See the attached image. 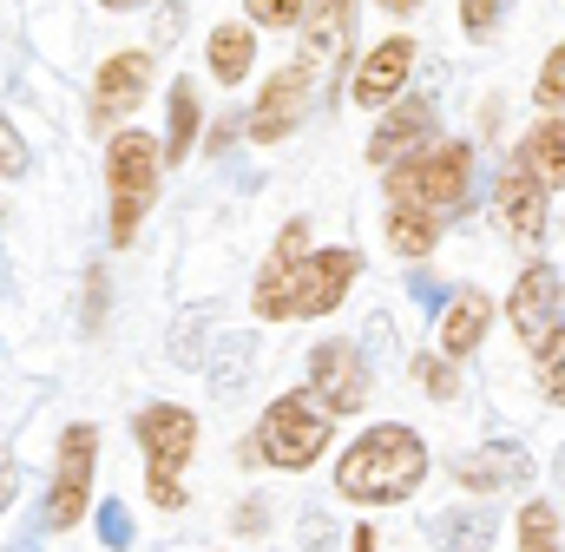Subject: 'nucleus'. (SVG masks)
I'll return each mask as SVG.
<instances>
[{"mask_svg": "<svg viewBox=\"0 0 565 552\" xmlns=\"http://www.w3.org/2000/svg\"><path fill=\"white\" fill-rule=\"evenodd\" d=\"M99 540H106L113 552L132 546V520H126V507H119V500H106V507H99Z\"/></svg>", "mask_w": 565, "mask_h": 552, "instance_id": "obj_32", "label": "nucleus"}, {"mask_svg": "<svg viewBox=\"0 0 565 552\" xmlns=\"http://www.w3.org/2000/svg\"><path fill=\"white\" fill-rule=\"evenodd\" d=\"M382 7H388V13H415L422 0H382Z\"/></svg>", "mask_w": 565, "mask_h": 552, "instance_id": "obj_39", "label": "nucleus"}, {"mask_svg": "<svg viewBox=\"0 0 565 552\" xmlns=\"http://www.w3.org/2000/svg\"><path fill=\"white\" fill-rule=\"evenodd\" d=\"M93 460H99V434L86 421L66 427L60 434V467H53V487H46V527L53 533L86 520V507H93Z\"/></svg>", "mask_w": 565, "mask_h": 552, "instance_id": "obj_5", "label": "nucleus"}, {"mask_svg": "<svg viewBox=\"0 0 565 552\" xmlns=\"http://www.w3.org/2000/svg\"><path fill=\"white\" fill-rule=\"evenodd\" d=\"M309 99H316V79L302 73V66H282V73H270V86L257 93V106H250V138L257 145H277V138H289L302 119H309Z\"/></svg>", "mask_w": 565, "mask_h": 552, "instance_id": "obj_9", "label": "nucleus"}, {"mask_svg": "<svg viewBox=\"0 0 565 552\" xmlns=\"http://www.w3.org/2000/svg\"><path fill=\"white\" fill-rule=\"evenodd\" d=\"M106 322V270L86 276V329H99Z\"/></svg>", "mask_w": 565, "mask_h": 552, "instance_id": "obj_35", "label": "nucleus"}, {"mask_svg": "<svg viewBox=\"0 0 565 552\" xmlns=\"http://www.w3.org/2000/svg\"><path fill=\"white\" fill-rule=\"evenodd\" d=\"M191 145H198V86H191V79H178V86H171V132H164V164H178Z\"/></svg>", "mask_w": 565, "mask_h": 552, "instance_id": "obj_22", "label": "nucleus"}, {"mask_svg": "<svg viewBox=\"0 0 565 552\" xmlns=\"http://www.w3.org/2000/svg\"><path fill=\"white\" fill-rule=\"evenodd\" d=\"M20 552H26V546H20Z\"/></svg>", "mask_w": 565, "mask_h": 552, "instance_id": "obj_42", "label": "nucleus"}, {"mask_svg": "<svg viewBox=\"0 0 565 552\" xmlns=\"http://www.w3.org/2000/svg\"><path fill=\"white\" fill-rule=\"evenodd\" d=\"M13 493H20V467H13V460L0 454V513L13 507Z\"/></svg>", "mask_w": 565, "mask_h": 552, "instance_id": "obj_36", "label": "nucleus"}, {"mask_svg": "<svg viewBox=\"0 0 565 552\" xmlns=\"http://www.w3.org/2000/svg\"><path fill=\"white\" fill-rule=\"evenodd\" d=\"M349 546H355V552H382V546H375V527H355V540H349Z\"/></svg>", "mask_w": 565, "mask_h": 552, "instance_id": "obj_38", "label": "nucleus"}, {"mask_svg": "<svg viewBox=\"0 0 565 552\" xmlns=\"http://www.w3.org/2000/svg\"><path fill=\"white\" fill-rule=\"evenodd\" d=\"M559 487H565V447H559Z\"/></svg>", "mask_w": 565, "mask_h": 552, "instance_id": "obj_40", "label": "nucleus"}, {"mask_svg": "<svg viewBox=\"0 0 565 552\" xmlns=\"http://www.w3.org/2000/svg\"><path fill=\"white\" fill-rule=\"evenodd\" d=\"M362 276V257L355 251H322V257H302L296 270H289V316H329L342 296H349V283Z\"/></svg>", "mask_w": 565, "mask_h": 552, "instance_id": "obj_7", "label": "nucleus"}, {"mask_svg": "<svg viewBox=\"0 0 565 552\" xmlns=\"http://www.w3.org/2000/svg\"><path fill=\"white\" fill-rule=\"evenodd\" d=\"M454 474H460V487H467V493H480V500H487L500 480H520L526 467H520V454H500V460H493V454H480V460H460Z\"/></svg>", "mask_w": 565, "mask_h": 552, "instance_id": "obj_24", "label": "nucleus"}, {"mask_svg": "<svg viewBox=\"0 0 565 552\" xmlns=\"http://www.w3.org/2000/svg\"><path fill=\"white\" fill-rule=\"evenodd\" d=\"M250 66H257V26L224 20V26L211 33V73H217V86H244Z\"/></svg>", "mask_w": 565, "mask_h": 552, "instance_id": "obj_20", "label": "nucleus"}, {"mask_svg": "<svg viewBox=\"0 0 565 552\" xmlns=\"http://www.w3.org/2000/svg\"><path fill=\"white\" fill-rule=\"evenodd\" d=\"M487 322H493L487 289H460V296L447 302V316H440V355H447V362H467V355L487 342Z\"/></svg>", "mask_w": 565, "mask_h": 552, "instance_id": "obj_17", "label": "nucleus"}, {"mask_svg": "<svg viewBox=\"0 0 565 552\" xmlns=\"http://www.w3.org/2000/svg\"><path fill=\"white\" fill-rule=\"evenodd\" d=\"M158 164L164 145L151 132H113L106 145V184H113V244H132L139 217L158 204Z\"/></svg>", "mask_w": 565, "mask_h": 552, "instance_id": "obj_4", "label": "nucleus"}, {"mask_svg": "<svg viewBox=\"0 0 565 552\" xmlns=\"http://www.w3.org/2000/svg\"><path fill=\"white\" fill-rule=\"evenodd\" d=\"M26 164H33L26 158V138L13 132V119L0 113V178H26Z\"/></svg>", "mask_w": 565, "mask_h": 552, "instance_id": "obj_30", "label": "nucleus"}, {"mask_svg": "<svg viewBox=\"0 0 565 552\" xmlns=\"http://www.w3.org/2000/svg\"><path fill=\"white\" fill-rule=\"evenodd\" d=\"M309 395L329 414H355L369 402V362L355 342H316L309 349Z\"/></svg>", "mask_w": 565, "mask_h": 552, "instance_id": "obj_6", "label": "nucleus"}, {"mask_svg": "<svg viewBox=\"0 0 565 552\" xmlns=\"http://www.w3.org/2000/svg\"><path fill=\"white\" fill-rule=\"evenodd\" d=\"M513 527H520V552H559V507L553 500H526Z\"/></svg>", "mask_w": 565, "mask_h": 552, "instance_id": "obj_23", "label": "nucleus"}, {"mask_svg": "<svg viewBox=\"0 0 565 552\" xmlns=\"http://www.w3.org/2000/svg\"><path fill=\"white\" fill-rule=\"evenodd\" d=\"M309 257V217H289L277 237V251H270V264L257 270V316H270V322H289V270Z\"/></svg>", "mask_w": 565, "mask_h": 552, "instance_id": "obj_15", "label": "nucleus"}, {"mask_svg": "<svg viewBox=\"0 0 565 552\" xmlns=\"http://www.w3.org/2000/svg\"><path fill=\"white\" fill-rule=\"evenodd\" d=\"M434 99H422V93H408V99H395L388 113H382V126H375V138H369V164H408L415 151H427L434 145Z\"/></svg>", "mask_w": 565, "mask_h": 552, "instance_id": "obj_10", "label": "nucleus"}, {"mask_svg": "<svg viewBox=\"0 0 565 552\" xmlns=\"http://www.w3.org/2000/svg\"><path fill=\"white\" fill-rule=\"evenodd\" d=\"M408 73H415V40L408 33H395V40H382L362 66H355V79H349V99L355 106H395V99H408Z\"/></svg>", "mask_w": 565, "mask_h": 552, "instance_id": "obj_11", "label": "nucleus"}, {"mask_svg": "<svg viewBox=\"0 0 565 552\" xmlns=\"http://www.w3.org/2000/svg\"><path fill=\"white\" fill-rule=\"evenodd\" d=\"M533 99H540V106H553V113L565 106V40L553 46V53H546V66H540V79H533Z\"/></svg>", "mask_w": 565, "mask_h": 552, "instance_id": "obj_29", "label": "nucleus"}, {"mask_svg": "<svg viewBox=\"0 0 565 552\" xmlns=\"http://www.w3.org/2000/svg\"><path fill=\"white\" fill-rule=\"evenodd\" d=\"M493 211H500V224H507V237L513 244H533L540 231H546V191L513 164L507 178H500V191H493Z\"/></svg>", "mask_w": 565, "mask_h": 552, "instance_id": "obj_16", "label": "nucleus"}, {"mask_svg": "<svg viewBox=\"0 0 565 552\" xmlns=\"http://www.w3.org/2000/svg\"><path fill=\"white\" fill-rule=\"evenodd\" d=\"M533 369H540V382H546V402L565 408V322H553V329L533 342Z\"/></svg>", "mask_w": 565, "mask_h": 552, "instance_id": "obj_25", "label": "nucleus"}, {"mask_svg": "<svg viewBox=\"0 0 565 552\" xmlns=\"http://www.w3.org/2000/svg\"><path fill=\"white\" fill-rule=\"evenodd\" d=\"M500 13H507V0H460V26H467L473 40H487V33L500 26Z\"/></svg>", "mask_w": 565, "mask_h": 552, "instance_id": "obj_31", "label": "nucleus"}, {"mask_svg": "<svg viewBox=\"0 0 565 552\" xmlns=\"http://www.w3.org/2000/svg\"><path fill=\"white\" fill-rule=\"evenodd\" d=\"M408 369H415V382H422V389L434 395V402H454V395H460V362H447L440 349H434V355L422 349V355H415Z\"/></svg>", "mask_w": 565, "mask_h": 552, "instance_id": "obj_26", "label": "nucleus"}, {"mask_svg": "<svg viewBox=\"0 0 565 552\" xmlns=\"http://www.w3.org/2000/svg\"><path fill=\"white\" fill-rule=\"evenodd\" d=\"M473 184V145L467 138H434L408 164L388 171V204H422V211H460Z\"/></svg>", "mask_w": 565, "mask_h": 552, "instance_id": "obj_3", "label": "nucleus"}, {"mask_svg": "<svg viewBox=\"0 0 565 552\" xmlns=\"http://www.w3.org/2000/svg\"><path fill=\"white\" fill-rule=\"evenodd\" d=\"M244 369H250V342H244V336H231L224 362H211V382H217V395H237V389H244Z\"/></svg>", "mask_w": 565, "mask_h": 552, "instance_id": "obj_27", "label": "nucleus"}, {"mask_svg": "<svg viewBox=\"0 0 565 552\" xmlns=\"http://www.w3.org/2000/svg\"><path fill=\"white\" fill-rule=\"evenodd\" d=\"M335 440V414L322 408L309 389H289L270 402V414L257 421V434L244 440V460L257 467V460H270L282 474H302V467H316L322 460V447Z\"/></svg>", "mask_w": 565, "mask_h": 552, "instance_id": "obj_2", "label": "nucleus"}, {"mask_svg": "<svg viewBox=\"0 0 565 552\" xmlns=\"http://www.w3.org/2000/svg\"><path fill=\"white\" fill-rule=\"evenodd\" d=\"M145 86H151V60L145 53H113L99 66V79H93V126L106 132L113 119H126L145 99Z\"/></svg>", "mask_w": 565, "mask_h": 552, "instance_id": "obj_14", "label": "nucleus"}, {"mask_svg": "<svg viewBox=\"0 0 565 552\" xmlns=\"http://www.w3.org/2000/svg\"><path fill=\"white\" fill-rule=\"evenodd\" d=\"M355 46V0H309L302 13V53L296 66L316 79V73H335Z\"/></svg>", "mask_w": 565, "mask_h": 552, "instance_id": "obj_8", "label": "nucleus"}, {"mask_svg": "<svg viewBox=\"0 0 565 552\" xmlns=\"http://www.w3.org/2000/svg\"><path fill=\"white\" fill-rule=\"evenodd\" d=\"M244 13H250V26H302L309 0H244Z\"/></svg>", "mask_w": 565, "mask_h": 552, "instance_id": "obj_28", "label": "nucleus"}, {"mask_svg": "<svg viewBox=\"0 0 565 552\" xmlns=\"http://www.w3.org/2000/svg\"><path fill=\"white\" fill-rule=\"evenodd\" d=\"M559 302H565L559 270H553V264H526L520 283H513V296H507V322H513V336H520V342H540V336L559 322Z\"/></svg>", "mask_w": 565, "mask_h": 552, "instance_id": "obj_13", "label": "nucleus"}, {"mask_svg": "<svg viewBox=\"0 0 565 552\" xmlns=\"http://www.w3.org/2000/svg\"><path fill=\"white\" fill-rule=\"evenodd\" d=\"M329 546H335L329 513H302V552H329Z\"/></svg>", "mask_w": 565, "mask_h": 552, "instance_id": "obj_34", "label": "nucleus"}, {"mask_svg": "<svg viewBox=\"0 0 565 552\" xmlns=\"http://www.w3.org/2000/svg\"><path fill=\"white\" fill-rule=\"evenodd\" d=\"M434 244H440V211L388 204V251L395 257H434Z\"/></svg>", "mask_w": 565, "mask_h": 552, "instance_id": "obj_21", "label": "nucleus"}, {"mask_svg": "<svg viewBox=\"0 0 565 552\" xmlns=\"http://www.w3.org/2000/svg\"><path fill=\"white\" fill-rule=\"evenodd\" d=\"M237 533H264V507H257V500L237 507Z\"/></svg>", "mask_w": 565, "mask_h": 552, "instance_id": "obj_37", "label": "nucleus"}, {"mask_svg": "<svg viewBox=\"0 0 565 552\" xmlns=\"http://www.w3.org/2000/svg\"><path fill=\"white\" fill-rule=\"evenodd\" d=\"M132 434H139V447H145V460H151V474H178V467L198 454V421H191V408H178V402L139 408Z\"/></svg>", "mask_w": 565, "mask_h": 552, "instance_id": "obj_12", "label": "nucleus"}, {"mask_svg": "<svg viewBox=\"0 0 565 552\" xmlns=\"http://www.w3.org/2000/svg\"><path fill=\"white\" fill-rule=\"evenodd\" d=\"M493 527H500V513L487 507V500H460V507H447V513H434V552H487L493 546Z\"/></svg>", "mask_w": 565, "mask_h": 552, "instance_id": "obj_18", "label": "nucleus"}, {"mask_svg": "<svg viewBox=\"0 0 565 552\" xmlns=\"http://www.w3.org/2000/svg\"><path fill=\"white\" fill-rule=\"evenodd\" d=\"M145 493H151V507H158V513H178V507H184L178 474H151V480H145Z\"/></svg>", "mask_w": 565, "mask_h": 552, "instance_id": "obj_33", "label": "nucleus"}, {"mask_svg": "<svg viewBox=\"0 0 565 552\" xmlns=\"http://www.w3.org/2000/svg\"><path fill=\"white\" fill-rule=\"evenodd\" d=\"M106 7H139V0H106Z\"/></svg>", "mask_w": 565, "mask_h": 552, "instance_id": "obj_41", "label": "nucleus"}, {"mask_svg": "<svg viewBox=\"0 0 565 552\" xmlns=\"http://www.w3.org/2000/svg\"><path fill=\"white\" fill-rule=\"evenodd\" d=\"M513 164H520L540 191H565V119H540L533 132L520 138Z\"/></svg>", "mask_w": 565, "mask_h": 552, "instance_id": "obj_19", "label": "nucleus"}, {"mask_svg": "<svg viewBox=\"0 0 565 552\" xmlns=\"http://www.w3.org/2000/svg\"><path fill=\"white\" fill-rule=\"evenodd\" d=\"M427 480V440L408 421L362 427L335 460V493L349 507H408Z\"/></svg>", "mask_w": 565, "mask_h": 552, "instance_id": "obj_1", "label": "nucleus"}]
</instances>
